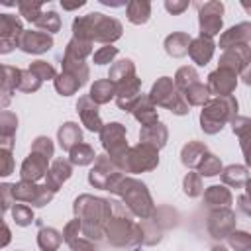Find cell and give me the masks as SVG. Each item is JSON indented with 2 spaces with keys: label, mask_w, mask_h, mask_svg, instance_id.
I'll return each mask as SVG.
<instances>
[{
  "label": "cell",
  "mask_w": 251,
  "mask_h": 251,
  "mask_svg": "<svg viewBox=\"0 0 251 251\" xmlns=\"http://www.w3.org/2000/svg\"><path fill=\"white\" fill-rule=\"evenodd\" d=\"M73 214L80 222L82 237L96 243L104 237V226L112 216V200L92 194H80L73 202Z\"/></svg>",
  "instance_id": "obj_1"
},
{
  "label": "cell",
  "mask_w": 251,
  "mask_h": 251,
  "mask_svg": "<svg viewBox=\"0 0 251 251\" xmlns=\"http://www.w3.org/2000/svg\"><path fill=\"white\" fill-rule=\"evenodd\" d=\"M112 194L120 196L122 198V204L129 210V214L133 218H139V220H147L155 214V202H153V196L147 188L145 182H141L139 178L135 176H127V175H122L112 186L110 190Z\"/></svg>",
  "instance_id": "obj_2"
},
{
  "label": "cell",
  "mask_w": 251,
  "mask_h": 251,
  "mask_svg": "<svg viewBox=\"0 0 251 251\" xmlns=\"http://www.w3.org/2000/svg\"><path fill=\"white\" fill-rule=\"evenodd\" d=\"M104 237L114 247H137V245H141L139 224L133 222V216L129 214V210L118 200H112V216L104 226Z\"/></svg>",
  "instance_id": "obj_3"
},
{
  "label": "cell",
  "mask_w": 251,
  "mask_h": 251,
  "mask_svg": "<svg viewBox=\"0 0 251 251\" xmlns=\"http://www.w3.org/2000/svg\"><path fill=\"white\" fill-rule=\"evenodd\" d=\"M237 100L235 96H214L210 98L204 106H202V112H200V129L206 133V135H216L224 129L226 124L231 122V118L237 116Z\"/></svg>",
  "instance_id": "obj_4"
},
{
  "label": "cell",
  "mask_w": 251,
  "mask_h": 251,
  "mask_svg": "<svg viewBox=\"0 0 251 251\" xmlns=\"http://www.w3.org/2000/svg\"><path fill=\"white\" fill-rule=\"evenodd\" d=\"M147 96H149V100L157 108H167L175 116H186L190 112V106L184 102L182 94L175 88L171 76H159L153 82V86H151V90H149Z\"/></svg>",
  "instance_id": "obj_5"
},
{
  "label": "cell",
  "mask_w": 251,
  "mask_h": 251,
  "mask_svg": "<svg viewBox=\"0 0 251 251\" xmlns=\"http://www.w3.org/2000/svg\"><path fill=\"white\" fill-rule=\"evenodd\" d=\"M159 167V151L147 143H135L127 149V153L118 163V169L122 173H147Z\"/></svg>",
  "instance_id": "obj_6"
},
{
  "label": "cell",
  "mask_w": 251,
  "mask_h": 251,
  "mask_svg": "<svg viewBox=\"0 0 251 251\" xmlns=\"http://www.w3.org/2000/svg\"><path fill=\"white\" fill-rule=\"evenodd\" d=\"M100 143L104 147V153L116 163L122 161V157L127 153L129 145H127V129L124 124L120 122H110V124H104L102 129H100Z\"/></svg>",
  "instance_id": "obj_7"
},
{
  "label": "cell",
  "mask_w": 251,
  "mask_h": 251,
  "mask_svg": "<svg viewBox=\"0 0 251 251\" xmlns=\"http://www.w3.org/2000/svg\"><path fill=\"white\" fill-rule=\"evenodd\" d=\"M198 8V27L200 35L214 39L224 25V4L220 0H208L202 4H196Z\"/></svg>",
  "instance_id": "obj_8"
},
{
  "label": "cell",
  "mask_w": 251,
  "mask_h": 251,
  "mask_svg": "<svg viewBox=\"0 0 251 251\" xmlns=\"http://www.w3.org/2000/svg\"><path fill=\"white\" fill-rule=\"evenodd\" d=\"M55 192L47 188L45 184L29 182V180H20L14 184V200L22 204H31V208H43L53 200Z\"/></svg>",
  "instance_id": "obj_9"
},
{
  "label": "cell",
  "mask_w": 251,
  "mask_h": 251,
  "mask_svg": "<svg viewBox=\"0 0 251 251\" xmlns=\"http://www.w3.org/2000/svg\"><path fill=\"white\" fill-rule=\"evenodd\" d=\"M124 173L116 167V163L106 155H96L94 159V167L90 169L88 173V182L94 186V188H100V190H110V186L122 176Z\"/></svg>",
  "instance_id": "obj_10"
},
{
  "label": "cell",
  "mask_w": 251,
  "mask_h": 251,
  "mask_svg": "<svg viewBox=\"0 0 251 251\" xmlns=\"http://www.w3.org/2000/svg\"><path fill=\"white\" fill-rule=\"evenodd\" d=\"M249 65H251V45L227 49L222 53L218 61V69L235 73L237 78H243V82H249Z\"/></svg>",
  "instance_id": "obj_11"
},
{
  "label": "cell",
  "mask_w": 251,
  "mask_h": 251,
  "mask_svg": "<svg viewBox=\"0 0 251 251\" xmlns=\"http://www.w3.org/2000/svg\"><path fill=\"white\" fill-rule=\"evenodd\" d=\"M92 16V29H94V41L102 45H112L118 41L124 33V25L120 20L106 16L102 12H90Z\"/></svg>",
  "instance_id": "obj_12"
},
{
  "label": "cell",
  "mask_w": 251,
  "mask_h": 251,
  "mask_svg": "<svg viewBox=\"0 0 251 251\" xmlns=\"http://www.w3.org/2000/svg\"><path fill=\"white\" fill-rule=\"evenodd\" d=\"M237 226V218L235 212L231 208H218V210H210L208 220H206V227L210 237H214L216 241L226 239Z\"/></svg>",
  "instance_id": "obj_13"
},
{
  "label": "cell",
  "mask_w": 251,
  "mask_h": 251,
  "mask_svg": "<svg viewBox=\"0 0 251 251\" xmlns=\"http://www.w3.org/2000/svg\"><path fill=\"white\" fill-rule=\"evenodd\" d=\"M24 31L22 20L14 14H0V55L12 53Z\"/></svg>",
  "instance_id": "obj_14"
},
{
  "label": "cell",
  "mask_w": 251,
  "mask_h": 251,
  "mask_svg": "<svg viewBox=\"0 0 251 251\" xmlns=\"http://www.w3.org/2000/svg\"><path fill=\"white\" fill-rule=\"evenodd\" d=\"M53 35L37 31V29H24L18 39V49L27 55H41L53 47Z\"/></svg>",
  "instance_id": "obj_15"
},
{
  "label": "cell",
  "mask_w": 251,
  "mask_h": 251,
  "mask_svg": "<svg viewBox=\"0 0 251 251\" xmlns=\"http://www.w3.org/2000/svg\"><path fill=\"white\" fill-rule=\"evenodd\" d=\"M206 86H208L210 96L212 94L218 96V98L231 96L235 92V88H237V75L231 73V71H226V69H216V71H212L208 75Z\"/></svg>",
  "instance_id": "obj_16"
},
{
  "label": "cell",
  "mask_w": 251,
  "mask_h": 251,
  "mask_svg": "<svg viewBox=\"0 0 251 251\" xmlns=\"http://www.w3.org/2000/svg\"><path fill=\"white\" fill-rule=\"evenodd\" d=\"M141 94H143L141 92V78H137V75H135V76H131V78L116 84V96H114V100H116V104H118L120 110L131 112Z\"/></svg>",
  "instance_id": "obj_17"
},
{
  "label": "cell",
  "mask_w": 251,
  "mask_h": 251,
  "mask_svg": "<svg viewBox=\"0 0 251 251\" xmlns=\"http://www.w3.org/2000/svg\"><path fill=\"white\" fill-rule=\"evenodd\" d=\"M76 114H78V118H80V124L88 129V131H92V133H100V129H102V118H100V110H98V106L88 98V96H80L78 100H76Z\"/></svg>",
  "instance_id": "obj_18"
},
{
  "label": "cell",
  "mask_w": 251,
  "mask_h": 251,
  "mask_svg": "<svg viewBox=\"0 0 251 251\" xmlns=\"http://www.w3.org/2000/svg\"><path fill=\"white\" fill-rule=\"evenodd\" d=\"M243 45H251V24L249 22H241L237 25H231L227 31H224L220 35V49L227 51L233 47H243Z\"/></svg>",
  "instance_id": "obj_19"
},
{
  "label": "cell",
  "mask_w": 251,
  "mask_h": 251,
  "mask_svg": "<svg viewBox=\"0 0 251 251\" xmlns=\"http://www.w3.org/2000/svg\"><path fill=\"white\" fill-rule=\"evenodd\" d=\"M71 175H73V165L69 163V159H63V157H59V159H55L51 165H49V169H47V173H45V186L47 188H51L53 192H57L69 178H71Z\"/></svg>",
  "instance_id": "obj_20"
},
{
  "label": "cell",
  "mask_w": 251,
  "mask_h": 251,
  "mask_svg": "<svg viewBox=\"0 0 251 251\" xmlns=\"http://www.w3.org/2000/svg\"><path fill=\"white\" fill-rule=\"evenodd\" d=\"M47 169H49V159H45L39 153L29 151V155L24 159V163L20 167V178L29 180V182H37L39 178L45 176Z\"/></svg>",
  "instance_id": "obj_21"
},
{
  "label": "cell",
  "mask_w": 251,
  "mask_h": 251,
  "mask_svg": "<svg viewBox=\"0 0 251 251\" xmlns=\"http://www.w3.org/2000/svg\"><path fill=\"white\" fill-rule=\"evenodd\" d=\"M214 51H216V43L214 39L210 37H204V35H198L194 39H190V45H188V53L192 63H196L198 67H204L212 61L214 57Z\"/></svg>",
  "instance_id": "obj_22"
},
{
  "label": "cell",
  "mask_w": 251,
  "mask_h": 251,
  "mask_svg": "<svg viewBox=\"0 0 251 251\" xmlns=\"http://www.w3.org/2000/svg\"><path fill=\"white\" fill-rule=\"evenodd\" d=\"M169 141V129L163 122H155L151 126H143L139 129V143H147L151 147H155L157 151L163 149Z\"/></svg>",
  "instance_id": "obj_23"
},
{
  "label": "cell",
  "mask_w": 251,
  "mask_h": 251,
  "mask_svg": "<svg viewBox=\"0 0 251 251\" xmlns=\"http://www.w3.org/2000/svg\"><path fill=\"white\" fill-rule=\"evenodd\" d=\"M16 129H18V116L10 110L0 112V147L14 149L16 145Z\"/></svg>",
  "instance_id": "obj_24"
},
{
  "label": "cell",
  "mask_w": 251,
  "mask_h": 251,
  "mask_svg": "<svg viewBox=\"0 0 251 251\" xmlns=\"http://www.w3.org/2000/svg\"><path fill=\"white\" fill-rule=\"evenodd\" d=\"M231 202H233V196H231L229 188H226L224 184H212L204 190V206L210 210L229 208Z\"/></svg>",
  "instance_id": "obj_25"
},
{
  "label": "cell",
  "mask_w": 251,
  "mask_h": 251,
  "mask_svg": "<svg viewBox=\"0 0 251 251\" xmlns=\"http://www.w3.org/2000/svg\"><path fill=\"white\" fill-rule=\"evenodd\" d=\"M208 153V145L204 141H198V139H192L188 143L182 145L180 149V163L188 169V171H194L200 163V159Z\"/></svg>",
  "instance_id": "obj_26"
},
{
  "label": "cell",
  "mask_w": 251,
  "mask_h": 251,
  "mask_svg": "<svg viewBox=\"0 0 251 251\" xmlns=\"http://www.w3.org/2000/svg\"><path fill=\"white\" fill-rule=\"evenodd\" d=\"M190 39H192V37H190L186 31H173V33H169V35L165 37V43H163L165 53H167L169 57H173V59L184 57V55L188 53Z\"/></svg>",
  "instance_id": "obj_27"
},
{
  "label": "cell",
  "mask_w": 251,
  "mask_h": 251,
  "mask_svg": "<svg viewBox=\"0 0 251 251\" xmlns=\"http://www.w3.org/2000/svg\"><path fill=\"white\" fill-rule=\"evenodd\" d=\"M57 141H59V147L69 153L75 145H78L82 141V129H80V126L76 122H65L57 129Z\"/></svg>",
  "instance_id": "obj_28"
},
{
  "label": "cell",
  "mask_w": 251,
  "mask_h": 251,
  "mask_svg": "<svg viewBox=\"0 0 251 251\" xmlns=\"http://www.w3.org/2000/svg\"><path fill=\"white\" fill-rule=\"evenodd\" d=\"M131 114H133V118L141 124V127H143V126H151V124L159 122L157 106L149 100V96H147V94H141V96H139V100L135 102V106H133Z\"/></svg>",
  "instance_id": "obj_29"
},
{
  "label": "cell",
  "mask_w": 251,
  "mask_h": 251,
  "mask_svg": "<svg viewBox=\"0 0 251 251\" xmlns=\"http://www.w3.org/2000/svg\"><path fill=\"white\" fill-rule=\"evenodd\" d=\"M126 16L127 22L133 25H143L151 18V2L147 0H129L126 4Z\"/></svg>",
  "instance_id": "obj_30"
},
{
  "label": "cell",
  "mask_w": 251,
  "mask_h": 251,
  "mask_svg": "<svg viewBox=\"0 0 251 251\" xmlns=\"http://www.w3.org/2000/svg\"><path fill=\"white\" fill-rule=\"evenodd\" d=\"M220 176H222L224 186L245 188L247 178H249V173H247V167L245 165H227V167L222 169Z\"/></svg>",
  "instance_id": "obj_31"
},
{
  "label": "cell",
  "mask_w": 251,
  "mask_h": 251,
  "mask_svg": "<svg viewBox=\"0 0 251 251\" xmlns=\"http://www.w3.org/2000/svg\"><path fill=\"white\" fill-rule=\"evenodd\" d=\"M114 96H116V84L110 82L108 78L94 80L92 86H90V92H88V98H90L96 106L108 104L110 100H114Z\"/></svg>",
  "instance_id": "obj_32"
},
{
  "label": "cell",
  "mask_w": 251,
  "mask_h": 251,
  "mask_svg": "<svg viewBox=\"0 0 251 251\" xmlns=\"http://www.w3.org/2000/svg\"><path fill=\"white\" fill-rule=\"evenodd\" d=\"M135 76V63L131 59H120V61H114L110 71H108V80L114 82V84H120L127 78Z\"/></svg>",
  "instance_id": "obj_33"
},
{
  "label": "cell",
  "mask_w": 251,
  "mask_h": 251,
  "mask_svg": "<svg viewBox=\"0 0 251 251\" xmlns=\"http://www.w3.org/2000/svg\"><path fill=\"white\" fill-rule=\"evenodd\" d=\"M63 243V235L59 229L51 227V226H43L37 231V247L41 251H57Z\"/></svg>",
  "instance_id": "obj_34"
},
{
  "label": "cell",
  "mask_w": 251,
  "mask_h": 251,
  "mask_svg": "<svg viewBox=\"0 0 251 251\" xmlns=\"http://www.w3.org/2000/svg\"><path fill=\"white\" fill-rule=\"evenodd\" d=\"M96 159V153H94V147L80 141L78 145H75L71 151H69V163L73 167H86V165H92Z\"/></svg>",
  "instance_id": "obj_35"
},
{
  "label": "cell",
  "mask_w": 251,
  "mask_h": 251,
  "mask_svg": "<svg viewBox=\"0 0 251 251\" xmlns=\"http://www.w3.org/2000/svg\"><path fill=\"white\" fill-rule=\"evenodd\" d=\"M141 227V245H157L163 237V226L157 224V220L151 216L147 220L139 222Z\"/></svg>",
  "instance_id": "obj_36"
},
{
  "label": "cell",
  "mask_w": 251,
  "mask_h": 251,
  "mask_svg": "<svg viewBox=\"0 0 251 251\" xmlns=\"http://www.w3.org/2000/svg\"><path fill=\"white\" fill-rule=\"evenodd\" d=\"M92 45H94V43H88V41H80V39L71 37V41H69L67 47H65L63 57H65V59H73V61H84L86 57H90V55L94 53V51H92Z\"/></svg>",
  "instance_id": "obj_37"
},
{
  "label": "cell",
  "mask_w": 251,
  "mask_h": 251,
  "mask_svg": "<svg viewBox=\"0 0 251 251\" xmlns=\"http://www.w3.org/2000/svg\"><path fill=\"white\" fill-rule=\"evenodd\" d=\"M53 84H55V90H57V94H61V96H71V94H76L78 92V88H82V82L78 80V78H75L73 75H69V73H59L55 78H53Z\"/></svg>",
  "instance_id": "obj_38"
},
{
  "label": "cell",
  "mask_w": 251,
  "mask_h": 251,
  "mask_svg": "<svg viewBox=\"0 0 251 251\" xmlns=\"http://www.w3.org/2000/svg\"><path fill=\"white\" fill-rule=\"evenodd\" d=\"M182 98L188 106H204L210 100V92H208V86L198 80L182 92Z\"/></svg>",
  "instance_id": "obj_39"
},
{
  "label": "cell",
  "mask_w": 251,
  "mask_h": 251,
  "mask_svg": "<svg viewBox=\"0 0 251 251\" xmlns=\"http://www.w3.org/2000/svg\"><path fill=\"white\" fill-rule=\"evenodd\" d=\"M198 80H200L198 71H196L194 67H190V65H184V67H180V69L175 73L173 84H175V88L182 94L188 86H192V84H194V82H198Z\"/></svg>",
  "instance_id": "obj_40"
},
{
  "label": "cell",
  "mask_w": 251,
  "mask_h": 251,
  "mask_svg": "<svg viewBox=\"0 0 251 251\" xmlns=\"http://www.w3.org/2000/svg\"><path fill=\"white\" fill-rule=\"evenodd\" d=\"M35 24V27H37V31H43V33H49V35H53V33H57L59 29H61V16L57 14V12H53V10H47V12H41V16L33 22Z\"/></svg>",
  "instance_id": "obj_41"
},
{
  "label": "cell",
  "mask_w": 251,
  "mask_h": 251,
  "mask_svg": "<svg viewBox=\"0 0 251 251\" xmlns=\"http://www.w3.org/2000/svg\"><path fill=\"white\" fill-rule=\"evenodd\" d=\"M222 169H224V167H222L220 157L208 151V153L200 159V163H198V167H196V173H198L200 176H218V175L222 173Z\"/></svg>",
  "instance_id": "obj_42"
},
{
  "label": "cell",
  "mask_w": 251,
  "mask_h": 251,
  "mask_svg": "<svg viewBox=\"0 0 251 251\" xmlns=\"http://www.w3.org/2000/svg\"><path fill=\"white\" fill-rule=\"evenodd\" d=\"M20 71H22V69L12 67V65H0V90L12 94V92L18 88Z\"/></svg>",
  "instance_id": "obj_43"
},
{
  "label": "cell",
  "mask_w": 251,
  "mask_h": 251,
  "mask_svg": "<svg viewBox=\"0 0 251 251\" xmlns=\"http://www.w3.org/2000/svg\"><path fill=\"white\" fill-rule=\"evenodd\" d=\"M63 73H69V75H73L75 78H78L80 82H82V86L88 82V78H90V69H88V65L84 63V61H73V59H65L63 57Z\"/></svg>",
  "instance_id": "obj_44"
},
{
  "label": "cell",
  "mask_w": 251,
  "mask_h": 251,
  "mask_svg": "<svg viewBox=\"0 0 251 251\" xmlns=\"http://www.w3.org/2000/svg\"><path fill=\"white\" fill-rule=\"evenodd\" d=\"M182 192L188 198H198L204 192V184H202V176L196 171H188L182 178Z\"/></svg>",
  "instance_id": "obj_45"
},
{
  "label": "cell",
  "mask_w": 251,
  "mask_h": 251,
  "mask_svg": "<svg viewBox=\"0 0 251 251\" xmlns=\"http://www.w3.org/2000/svg\"><path fill=\"white\" fill-rule=\"evenodd\" d=\"M10 212H12V220L16 222V226H20V227H27V226H31L33 222H35V216H33V208L31 206H27V204H14L12 208H10Z\"/></svg>",
  "instance_id": "obj_46"
},
{
  "label": "cell",
  "mask_w": 251,
  "mask_h": 251,
  "mask_svg": "<svg viewBox=\"0 0 251 251\" xmlns=\"http://www.w3.org/2000/svg\"><path fill=\"white\" fill-rule=\"evenodd\" d=\"M41 82L43 80H53L55 76H57V71H55V67L51 65V63H47V61H43V59H37V61H31V65L27 67Z\"/></svg>",
  "instance_id": "obj_47"
},
{
  "label": "cell",
  "mask_w": 251,
  "mask_h": 251,
  "mask_svg": "<svg viewBox=\"0 0 251 251\" xmlns=\"http://www.w3.org/2000/svg\"><path fill=\"white\" fill-rule=\"evenodd\" d=\"M39 88H41V80L29 69H22L20 71V80H18V90L31 94V92H37Z\"/></svg>",
  "instance_id": "obj_48"
},
{
  "label": "cell",
  "mask_w": 251,
  "mask_h": 251,
  "mask_svg": "<svg viewBox=\"0 0 251 251\" xmlns=\"http://www.w3.org/2000/svg\"><path fill=\"white\" fill-rule=\"evenodd\" d=\"M226 239H227V245L233 251H249L251 249V235H249V231L233 229Z\"/></svg>",
  "instance_id": "obj_49"
},
{
  "label": "cell",
  "mask_w": 251,
  "mask_h": 251,
  "mask_svg": "<svg viewBox=\"0 0 251 251\" xmlns=\"http://www.w3.org/2000/svg\"><path fill=\"white\" fill-rule=\"evenodd\" d=\"M231 131L241 139V147L245 149V141H247V135H249V127H251V120L245 118V116H235L231 118Z\"/></svg>",
  "instance_id": "obj_50"
},
{
  "label": "cell",
  "mask_w": 251,
  "mask_h": 251,
  "mask_svg": "<svg viewBox=\"0 0 251 251\" xmlns=\"http://www.w3.org/2000/svg\"><path fill=\"white\" fill-rule=\"evenodd\" d=\"M18 12L20 16H24V20L33 24L43 12V4L41 2H18Z\"/></svg>",
  "instance_id": "obj_51"
},
{
  "label": "cell",
  "mask_w": 251,
  "mask_h": 251,
  "mask_svg": "<svg viewBox=\"0 0 251 251\" xmlns=\"http://www.w3.org/2000/svg\"><path fill=\"white\" fill-rule=\"evenodd\" d=\"M118 57V47L114 45H102L92 53V63L94 65H108L114 63V59Z\"/></svg>",
  "instance_id": "obj_52"
},
{
  "label": "cell",
  "mask_w": 251,
  "mask_h": 251,
  "mask_svg": "<svg viewBox=\"0 0 251 251\" xmlns=\"http://www.w3.org/2000/svg\"><path fill=\"white\" fill-rule=\"evenodd\" d=\"M31 151L33 153H39L43 155L45 159H51L53 153H55V145H53V139L47 137V135H37L31 143Z\"/></svg>",
  "instance_id": "obj_53"
},
{
  "label": "cell",
  "mask_w": 251,
  "mask_h": 251,
  "mask_svg": "<svg viewBox=\"0 0 251 251\" xmlns=\"http://www.w3.org/2000/svg\"><path fill=\"white\" fill-rule=\"evenodd\" d=\"M16 169V163H14V155L10 149H4L0 147V176H10Z\"/></svg>",
  "instance_id": "obj_54"
},
{
  "label": "cell",
  "mask_w": 251,
  "mask_h": 251,
  "mask_svg": "<svg viewBox=\"0 0 251 251\" xmlns=\"http://www.w3.org/2000/svg\"><path fill=\"white\" fill-rule=\"evenodd\" d=\"M63 241L67 243V245H71L78 235H82L80 233V222L75 218V220H71V222H67V226L63 227Z\"/></svg>",
  "instance_id": "obj_55"
},
{
  "label": "cell",
  "mask_w": 251,
  "mask_h": 251,
  "mask_svg": "<svg viewBox=\"0 0 251 251\" xmlns=\"http://www.w3.org/2000/svg\"><path fill=\"white\" fill-rule=\"evenodd\" d=\"M188 6H190L188 0H165V10H167L169 14H173V16L182 14Z\"/></svg>",
  "instance_id": "obj_56"
},
{
  "label": "cell",
  "mask_w": 251,
  "mask_h": 251,
  "mask_svg": "<svg viewBox=\"0 0 251 251\" xmlns=\"http://www.w3.org/2000/svg\"><path fill=\"white\" fill-rule=\"evenodd\" d=\"M69 247H71L73 251H98V249H96V243L90 241V239H86V237H82V235H78Z\"/></svg>",
  "instance_id": "obj_57"
},
{
  "label": "cell",
  "mask_w": 251,
  "mask_h": 251,
  "mask_svg": "<svg viewBox=\"0 0 251 251\" xmlns=\"http://www.w3.org/2000/svg\"><path fill=\"white\" fill-rule=\"evenodd\" d=\"M10 241H12V231H10L8 224L0 218V249H4L6 245H10Z\"/></svg>",
  "instance_id": "obj_58"
},
{
  "label": "cell",
  "mask_w": 251,
  "mask_h": 251,
  "mask_svg": "<svg viewBox=\"0 0 251 251\" xmlns=\"http://www.w3.org/2000/svg\"><path fill=\"white\" fill-rule=\"evenodd\" d=\"M10 100H12V94H10V92L0 90V110H4V108L10 104Z\"/></svg>",
  "instance_id": "obj_59"
},
{
  "label": "cell",
  "mask_w": 251,
  "mask_h": 251,
  "mask_svg": "<svg viewBox=\"0 0 251 251\" xmlns=\"http://www.w3.org/2000/svg\"><path fill=\"white\" fill-rule=\"evenodd\" d=\"M61 6H63L65 10H75V8H80V6H84V2H76V4H63V2H61Z\"/></svg>",
  "instance_id": "obj_60"
},
{
  "label": "cell",
  "mask_w": 251,
  "mask_h": 251,
  "mask_svg": "<svg viewBox=\"0 0 251 251\" xmlns=\"http://www.w3.org/2000/svg\"><path fill=\"white\" fill-rule=\"evenodd\" d=\"M239 202H241V210H243L245 214H249V208H247V196H245V194L239 198Z\"/></svg>",
  "instance_id": "obj_61"
},
{
  "label": "cell",
  "mask_w": 251,
  "mask_h": 251,
  "mask_svg": "<svg viewBox=\"0 0 251 251\" xmlns=\"http://www.w3.org/2000/svg\"><path fill=\"white\" fill-rule=\"evenodd\" d=\"M210 251H227V247H226V245H222V243H216L214 247H210Z\"/></svg>",
  "instance_id": "obj_62"
},
{
  "label": "cell",
  "mask_w": 251,
  "mask_h": 251,
  "mask_svg": "<svg viewBox=\"0 0 251 251\" xmlns=\"http://www.w3.org/2000/svg\"><path fill=\"white\" fill-rule=\"evenodd\" d=\"M4 212H6V208H4V206H2V204H0V218H2V216H4Z\"/></svg>",
  "instance_id": "obj_63"
}]
</instances>
